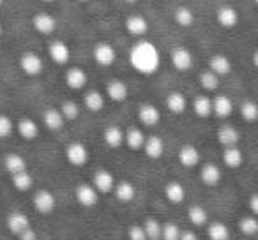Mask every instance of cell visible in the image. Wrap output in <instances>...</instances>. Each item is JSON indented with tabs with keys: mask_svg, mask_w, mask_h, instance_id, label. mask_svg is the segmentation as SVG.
Here are the masks:
<instances>
[{
	"mask_svg": "<svg viewBox=\"0 0 258 240\" xmlns=\"http://www.w3.org/2000/svg\"><path fill=\"white\" fill-rule=\"evenodd\" d=\"M216 20L223 29H233L239 23V13L232 6H221L216 13Z\"/></svg>",
	"mask_w": 258,
	"mask_h": 240,
	"instance_id": "9",
	"label": "cell"
},
{
	"mask_svg": "<svg viewBox=\"0 0 258 240\" xmlns=\"http://www.w3.org/2000/svg\"><path fill=\"white\" fill-rule=\"evenodd\" d=\"M124 141L131 150H138V148H144L145 134L142 133L140 129H137V127H131V129H127V133L124 134Z\"/></svg>",
	"mask_w": 258,
	"mask_h": 240,
	"instance_id": "26",
	"label": "cell"
},
{
	"mask_svg": "<svg viewBox=\"0 0 258 240\" xmlns=\"http://www.w3.org/2000/svg\"><path fill=\"white\" fill-rule=\"evenodd\" d=\"M18 236H20V240H37L36 231H34V229H30V228H27L25 231H22Z\"/></svg>",
	"mask_w": 258,
	"mask_h": 240,
	"instance_id": "46",
	"label": "cell"
},
{
	"mask_svg": "<svg viewBox=\"0 0 258 240\" xmlns=\"http://www.w3.org/2000/svg\"><path fill=\"white\" fill-rule=\"evenodd\" d=\"M209 69L221 78V76H226L232 72V60L225 53H216L209 58Z\"/></svg>",
	"mask_w": 258,
	"mask_h": 240,
	"instance_id": "11",
	"label": "cell"
},
{
	"mask_svg": "<svg viewBox=\"0 0 258 240\" xmlns=\"http://www.w3.org/2000/svg\"><path fill=\"white\" fill-rule=\"evenodd\" d=\"M8 228L11 233L20 235V233L25 231L27 228H30V221L25 214H22V212H13V214L8 217Z\"/></svg>",
	"mask_w": 258,
	"mask_h": 240,
	"instance_id": "16",
	"label": "cell"
},
{
	"mask_svg": "<svg viewBox=\"0 0 258 240\" xmlns=\"http://www.w3.org/2000/svg\"><path fill=\"white\" fill-rule=\"evenodd\" d=\"M89 78H87V72L82 67H69L66 71V85L73 90H82L87 85Z\"/></svg>",
	"mask_w": 258,
	"mask_h": 240,
	"instance_id": "12",
	"label": "cell"
},
{
	"mask_svg": "<svg viewBox=\"0 0 258 240\" xmlns=\"http://www.w3.org/2000/svg\"><path fill=\"white\" fill-rule=\"evenodd\" d=\"M223 161L228 168H239L242 165V152L235 147H226V150L223 152Z\"/></svg>",
	"mask_w": 258,
	"mask_h": 240,
	"instance_id": "33",
	"label": "cell"
},
{
	"mask_svg": "<svg viewBox=\"0 0 258 240\" xmlns=\"http://www.w3.org/2000/svg\"><path fill=\"white\" fill-rule=\"evenodd\" d=\"M83 103H85L87 110L97 113V111H101L104 108V96L101 92H97V90H90L83 97Z\"/></svg>",
	"mask_w": 258,
	"mask_h": 240,
	"instance_id": "29",
	"label": "cell"
},
{
	"mask_svg": "<svg viewBox=\"0 0 258 240\" xmlns=\"http://www.w3.org/2000/svg\"><path fill=\"white\" fill-rule=\"evenodd\" d=\"M2 4H4V0H0V6H2Z\"/></svg>",
	"mask_w": 258,
	"mask_h": 240,
	"instance_id": "54",
	"label": "cell"
},
{
	"mask_svg": "<svg viewBox=\"0 0 258 240\" xmlns=\"http://www.w3.org/2000/svg\"><path fill=\"white\" fill-rule=\"evenodd\" d=\"M41 2H48V4H50V2H53V0H41Z\"/></svg>",
	"mask_w": 258,
	"mask_h": 240,
	"instance_id": "52",
	"label": "cell"
},
{
	"mask_svg": "<svg viewBox=\"0 0 258 240\" xmlns=\"http://www.w3.org/2000/svg\"><path fill=\"white\" fill-rule=\"evenodd\" d=\"M166 108H168L172 113L180 115L186 111L187 108V99L182 92H170L166 97Z\"/></svg>",
	"mask_w": 258,
	"mask_h": 240,
	"instance_id": "19",
	"label": "cell"
},
{
	"mask_svg": "<svg viewBox=\"0 0 258 240\" xmlns=\"http://www.w3.org/2000/svg\"><path fill=\"white\" fill-rule=\"evenodd\" d=\"M4 166H6V170L11 173V175L20 173V172H25V170H27L25 159H23L22 155H18V154H8V155H6Z\"/></svg>",
	"mask_w": 258,
	"mask_h": 240,
	"instance_id": "30",
	"label": "cell"
},
{
	"mask_svg": "<svg viewBox=\"0 0 258 240\" xmlns=\"http://www.w3.org/2000/svg\"><path fill=\"white\" fill-rule=\"evenodd\" d=\"M66 157H68V161L71 165L83 166L87 163V159H89V150H87V147L83 143L75 141V143H71L66 148Z\"/></svg>",
	"mask_w": 258,
	"mask_h": 240,
	"instance_id": "8",
	"label": "cell"
},
{
	"mask_svg": "<svg viewBox=\"0 0 258 240\" xmlns=\"http://www.w3.org/2000/svg\"><path fill=\"white\" fill-rule=\"evenodd\" d=\"M179 240H198L197 235L193 231H182L180 233V238Z\"/></svg>",
	"mask_w": 258,
	"mask_h": 240,
	"instance_id": "48",
	"label": "cell"
},
{
	"mask_svg": "<svg viewBox=\"0 0 258 240\" xmlns=\"http://www.w3.org/2000/svg\"><path fill=\"white\" fill-rule=\"evenodd\" d=\"M240 115L246 122H254L258 120V104L254 101H244L240 104Z\"/></svg>",
	"mask_w": 258,
	"mask_h": 240,
	"instance_id": "37",
	"label": "cell"
},
{
	"mask_svg": "<svg viewBox=\"0 0 258 240\" xmlns=\"http://www.w3.org/2000/svg\"><path fill=\"white\" fill-rule=\"evenodd\" d=\"M161 236H163V240H179L180 238L179 226L173 224V222H166V224H163Z\"/></svg>",
	"mask_w": 258,
	"mask_h": 240,
	"instance_id": "43",
	"label": "cell"
},
{
	"mask_svg": "<svg viewBox=\"0 0 258 240\" xmlns=\"http://www.w3.org/2000/svg\"><path fill=\"white\" fill-rule=\"evenodd\" d=\"M115 196H117L118 201L127 203V201H131L135 196H137V191H135V187L129 182H120V184H117V187H115Z\"/></svg>",
	"mask_w": 258,
	"mask_h": 240,
	"instance_id": "35",
	"label": "cell"
},
{
	"mask_svg": "<svg viewBox=\"0 0 258 240\" xmlns=\"http://www.w3.org/2000/svg\"><path fill=\"white\" fill-rule=\"evenodd\" d=\"M48 55L57 65H66L69 62V58H71V50H69V46L64 41L55 39L48 44Z\"/></svg>",
	"mask_w": 258,
	"mask_h": 240,
	"instance_id": "6",
	"label": "cell"
},
{
	"mask_svg": "<svg viewBox=\"0 0 258 240\" xmlns=\"http://www.w3.org/2000/svg\"><path fill=\"white\" fill-rule=\"evenodd\" d=\"M76 200H78L83 207H92V205L97 203V191L94 189L92 186L82 184V186L76 187Z\"/></svg>",
	"mask_w": 258,
	"mask_h": 240,
	"instance_id": "17",
	"label": "cell"
},
{
	"mask_svg": "<svg viewBox=\"0 0 258 240\" xmlns=\"http://www.w3.org/2000/svg\"><path fill=\"white\" fill-rule=\"evenodd\" d=\"M138 118H140V122L144 124V126L147 127H154L159 124V120H161V113H159V110L154 106V104H142L140 110H138Z\"/></svg>",
	"mask_w": 258,
	"mask_h": 240,
	"instance_id": "10",
	"label": "cell"
},
{
	"mask_svg": "<svg viewBox=\"0 0 258 240\" xmlns=\"http://www.w3.org/2000/svg\"><path fill=\"white\" fill-rule=\"evenodd\" d=\"M13 129H15V126H13L11 118L8 115H0V138L11 136Z\"/></svg>",
	"mask_w": 258,
	"mask_h": 240,
	"instance_id": "44",
	"label": "cell"
},
{
	"mask_svg": "<svg viewBox=\"0 0 258 240\" xmlns=\"http://www.w3.org/2000/svg\"><path fill=\"white\" fill-rule=\"evenodd\" d=\"M124 27L129 36L133 37H144L149 32V29H151L149 22L142 15H129L124 22Z\"/></svg>",
	"mask_w": 258,
	"mask_h": 240,
	"instance_id": "7",
	"label": "cell"
},
{
	"mask_svg": "<svg viewBox=\"0 0 258 240\" xmlns=\"http://www.w3.org/2000/svg\"><path fill=\"white\" fill-rule=\"evenodd\" d=\"M179 161L186 168H193V166H197L200 163V154H198V150L193 145H184L179 152Z\"/></svg>",
	"mask_w": 258,
	"mask_h": 240,
	"instance_id": "23",
	"label": "cell"
},
{
	"mask_svg": "<svg viewBox=\"0 0 258 240\" xmlns=\"http://www.w3.org/2000/svg\"><path fill=\"white\" fill-rule=\"evenodd\" d=\"M124 2H127V4H135V2H138V0H124Z\"/></svg>",
	"mask_w": 258,
	"mask_h": 240,
	"instance_id": "50",
	"label": "cell"
},
{
	"mask_svg": "<svg viewBox=\"0 0 258 240\" xmlns=\"http://www.w3.org/2000/svg\"><path fill=\"white\" fill-rule=\"evenodd\" d=\"M144 229L147 233V240H159L161 238L163 226L161 222H158L156 219H147L144 224Z\"/></svg>",
	"mask_w": 258,
	"mask_h": 240,
	"instance_id": "39",
	"label": "cell"
},
{
	"mask_svg": "<svg viewBox=\"0 0 258 240\" xmlns=\"http://www.w3.org/2000/svg\"><path fill=\"white\" fill-rule=\"evenodd\" d=\"M106 94L111 101H115V103H122V101L127 99L129 89L122 79H110V82L106 83Z\"/></svg>",
	"mask_w": 258,
	"mask_h": 240,
	"instance_id": "13",
	"label": "cell"
},
{
	"mask_svg": "<svg viewBox=\"0 0 258 240\" xmlns=\"http://www.w3.org/2000/svg\"><path fill=\"white\" fill-rule=\"evenodd\" d=\"M254 4H256V6H258V0H254Z\"/></svg>",
	"mask_w": 258,
	"mask_h": 240,
	"instance_id": "55",
	"label": "cell"
},
{
	"mask_svg": "<svg viewBox=\"0 0 258 240\" xmlns=\"http://www.w3.org/2000/svg\"><path fill=\"white\" fill-rule=\"evenodd\" d=\"M129 64L140 74L151 76L161 65V55H159L158 48L154 46V43L140 39L129 50Z\"/></svg>",
	"mask_w": 258,
	"mask_h": 240,
	"instance_id": "1",
	"label": "cell"
},
{
	"mask_svg": "<svg viewBox=\"0 0 258 240\" xmlns=\"http://www.w3.org/2000/svg\"><path fill=\"white\" fill-rule=\"evenodd\" d=\"M78 2H89V0H78Z\"/></svg>",
	"mask_w": 258,
	"mask_h": 240,
	"instance_id": "53",
	"label": "cell"
},
{
	"mask_svg": "<svg viewBox=\"0 0 258 240\" xmlns=\"http://www.w3.org/2000/svg\"><path fill=\"white\" fill-rule=\"evenodd\" d=\"M165 194L172 203H182L184 198H186V191H184L182 184L179 182H170L165 189Z\"/></svg>",
	"mask_w": 258,
	"mask_h": 240,
	"instance_id": "32",
	"label": "cell"
},
{
	"mask_svg": "<svg viewBox=\"0 0 258 240\" xmlns=\"http://www.w3.org/2000/svg\"><path fill=\"white\" fill-rule=\"evenodd\" d=\"M187 217H189V221L193 222L195 226H204L205 222H207V212H205V208L200 207V205H193V207L189 208V212H187Z\"/></svg>",
	"mask_w": 258,
	"mask_h": 240,
	"instance_id": "38",
	"label": "cell"
},
{
	"mask_svg": "<svg viewBox=\"0 0 258 240\" xmlns=\"http://www.w3.org/2000/svg\"><path fill=\"white\" fill-rule=\"evenodd\" d=\"M249 208H251V212H253V214L258 215V194H253V196H251Z\"/></svg>",
	"mask_w": 258,
	"mask_h": 240,
	"instance_id": "47",
	"label": "cell"
},
{
	"mask_svg": "<svg viewBox=\"0 0 258 240\" xmlns=\"http://www.w3.org/2000/svg\"><path fill=\"white\" fill-rule=\"evenodd\" d=\"M34 207H36V210L41 212V214H50V212H53V208H55L53 194H51L50 191H39V193H36V196H34Z\"/></svg>",
	"mask_w": 258,
	"mask_h": 240,
	"instance_id": "14",
	"label": "cell"
},
{
	"mask_svg": "<svg viewBox=\"0 0 258 240\" xmlns=\"http://www.w3.org/2000/svg\"><path fill=\"white\" fill-rule=\"evenodd\" d=\"M103 138H104V143H106L108 147H111V148H117V147H120V145L124 143V133H122V129H120V127H117V126L106 127V129H104Z\"/></svg>",
	"mask_w": 258,
	"mask_h": 240,
	"instance_id": "25",
	"label": "cell"
},
{
	"mask_svg": "<svg viewBox=\"0 0 258 240\" xmlns=\"http://www.w3.org/2000/svg\"><path fill=\"white\" fill-rule=\"evenodd\" d=\"M251 60H253V65H254V67L258 69V48H256V50H254L253 58H251Z\"/></svg>",
	"mask_w": 258,
	"mask_h": 240,
	"instance_id": "49",
	"label": "cell"
},
{
	"mask_svg": "<svg viewBox=\"0 0 258 240\" xmlns=\"http://www.w3.org/2000/svg\"><path fill=\"white\" fill-rule=\"evenodd\" d=\"M60 113L66 120H75V118H78V115H80V106L75 103V101H66L60 108Z\"/></svg>",
	"mask_w": 258,
	"mask_h": 240,
	"instance_id": "41",
	"label": "cell"
},
{
	"mask_svg": "<svg viewBox=\"0 0 258 240\" xmlns=\"http://www.w3.org/2000/svg\"><path fill=\"white\" fill-rule=\"evenodd\" d=\"M233 111V103L228 96H218L212 99V113L219 118H228Z\"/></svg>",
	"mask_w": 258,
	"mask_h": 240,
	"instance_id": "15",
	"label": "cell"
},
{
	"mask_svg": "<svg viewBox=\"0 0 258 240\" xmlns=\"http://www.w3.org/2000/svg\"><path fill=\"white\" fill-rule=\"evenodd\" d=\"M18 133L25 140H34L39 134V127H37V124L34 122L32 118H22L18 122Z\"/></svg>",
	"mask_w": 258,
	"mask_h": 240,
	"instance_id": "28",
	"label": "cell"
},
{
	"mask_svg": "<svg viewBox=\"0 0 258 240\" xmlns=\"http://www.w3.org/2000/svg\"><path fill=\"white\" fill-rule=\"evenodd\" d=\"M13 184H15V187L18 191H29L30 187H32L34 180L27 172H20L13 175Z\"/></svg>",
	"mask_w": 258,
	"mask_h": 240,
	"instance_id": "40",
	"label": "cell"
},
{
	"mask_svg": "<svg viewBox=\"0 0 258 240\" xmlns=\"http://www.w3.org/2000/svg\"><path fill=\"white\" fill-rule=\"evenodd\" d=\"M193 110L200 118H207L212 115V99L207 96H198L193 101Z\"/></svg>",
	"mask_w": 258,
	"mask_h": 240,
	"instance_id": "27",
	"label": "cell"
},
{
	"mask_svg": "<svg viewBox=\"0 0 258 240\" xmlns=\"http://www.w3.org/2000/svg\"><path fill=\"white\" fill-rule=\"evenodd\" d=\"M218 140H219V143L225 145V147H235L240 140V134L233 126H223L221 129L218 131Z\"/></svg>",
	"mask_w": 258,
	"mask_h": 240,
	"instance_id": "21",
	"label": "cell"
},
{
	"mask_svg": "<svg viewBox=\"0 0 258 240\" xmlns=\"http://www.w3.org/2000/svg\"><path fill=\"white\" fill-rule=\"evenodd\" d=\"M198 79H200L202 89L209 90V92H214V90L219 87V76L216 74V72H212L211 69H205Z\"/></svg>",
	"mask_w": 258,
	"mask_h": 240,
	"instance_id": "34",
	"label": "cell"
},
{
	"mask_svg": "<svg viewBox=\"0 0 258 240\" xmlns=\"http://www.w3.org/2000/svg\"><path fill=\"white\" fill-rule=\"evenodd\" d=\"M200 179L202 182L205 184V186H218L219 180H221V170L218 168L216 165H204V168H202L200 172Z\"/></svg>",
	"mask_w": 258,
	"mask_h": 240,
	"instance_id": "24",
	"label": "cell"
},
{
	"mask_svg": "<svg viewBox=\"0 0 258 240\" xmlns=\"http://www.w3.org/2000/svg\"><path fill=\"white\" fill-rule=\"evenodd\" d=\"M144 150L151 159H158V157H161L163 152H165V143H163V140L159 136H149V138H145Z\"/></svg>",
	"mask_w": 258,
	"mask_h": 240,
	"instance_id": "22",
	"label": "cell"
},
{
	"mask_svg": "<svg viewBox=\"0 0 258 240\" xmlns=\"http://www.w3.org/2000/svg\"><path fill=\"white\" fill-rule=\"evenodd\" d=\"M64 120H66V118L62 117L60 110H55V108H48V110H44L43 122H44V126H46L48 129L58 131L62 126H64Z\"/></svg>",
	"mask_w": 258,
	"mask_h": 240,
	"instance_id": "20",
	"label": "cell"
},
{
	"mask_svg": "<svg viewBox=\"0 0 258 240\" xmlns=\"http://www.w3.org/2000/svg\"><path fill=\"white\" fill-rule=\"evenodd\" d=\"M20 69L25 72L27 76H39L44 69V62L34 51H25V53L20 57Z\"/></svg>",
	"mask_w": 258,
	"mask_h": 240,
	"instance_id": "2",
	"label": "cell"
},
{
	"mask_svg": "<svg viewBox=\"0 0 258 240\" xmlns=\"http://www.w3.org/2000/svg\"><path fill=\"white\" fill-rule=\"evenodd\" d=\"M2 32H4V27H2V23H0V36H2Z\"/></svg>",
	"mask_w": 258,
	"mask_h": 240,
	"instance_id": "51",
	"label": "cell"
},
{
	"mask_svg": "<svg viewBox=\"0 0 258 240\" xmlns=\"http://www.w3.org/2000/svg\"><path fill=\"white\" fill-rule=\"evenodd\" d=\"M211 240H230V229L223 222H212L207 229Z\"/></svg>",
	"mask_w": 258,
	"mask_h": 240,
	"instance_id": "36",
	"label": "cell"
},
{
	"mask_svg": "<svg viewBox=\"0 0 258 240\" xmlns=\"http://www.w3.org/2000/svg\"><path fill=\"white\" fill-rule=\"evenodd\" d=\"M173 20H175V23L179 27L186 29V27H191L195 23V13L189 8H186V6H180L173 13Z\"/></svg>",
	"mask_w": 258,
	"mask_h": 240,
	"instance_id": "31",
	"label": "cell"
},
{
	"mask_svg": "<svg viewBox=\"0 0 258 240\" xmlns=\"http://www.w3.org/2000/svg\"><path fill=\"white\" fill-rule=\"evenodd\" d=\"M32 27L41 36H51L57 29V20L50 13H36L32 18Z\"/></svg>",
	"mask_w": 258,
	"mask_h": 240,
	"instance_id": "5",
	"label": "cell"
},
{
	"mask_svg": "<svg viewBox=\"0 0 258 240\" xmlns=\"http://www.w3.org/2000/svg\"><path fill=\"white\" fill-rule=\"evenodd\" d=\"M239 228L244 235H256L258 233V221L254 217H244L239 222Z\"/></svg>",
	"mask_w": 258,
	"mask_h": 240,
	"instance_id": "42",
	"label": "cell"
},
{
	"mask_svg": "<svg viewBox=\"0 0 258 240\" xmlns=\"http://www.w3.org/2000/svg\"><path fill=\"white\" fill-rule=\"evenodd\" d=\"M170 60L177 71H189L193 67V53L186 46H175L170 51Z\"/></svg>",
	"mask_w": 258,
	"mask_h": 240,
	"instance_id": "4",
	"label": "cell"
},
{
	"mask_svg": "<svg viewBox=\"0 0 258 240\" xmlns=\"http://www.w3.org/2000/svg\"><path fill=\"white\" fill-rule=\"evenodd\" d=\"M129 240H147L144 226H131L129 228Z\"/></svg>",
	"mask_w": 258,
	"mask_h": 240,
	"instance_id": "45",
	"label": "cell"
},
{
	"mask_svg": "<svg viewBox=\"0 0 258 240\" xmlns=\"http://www.w3.org/2000/svg\"><path fill=\"white\" fill-rule=\"evenodd\" d=\"M113 186H115V179L110 172H106V170L96 172V175H94V187H96L97 191H101V193H110V191L113 189Z\"/></svg>",
	"mask_w": 258,
	"mask_h": 240,
	"instance_id": "18",
	"label": "cell"
},
{
	"mask_svg": "<svg viewBox=\"0 0 258 240\" xmlns=\"http://www.w3.org/2000/svg\"><path fill=\"white\" fill-rule=\"evenodd\" d=\"M92 57L96 64L103 65V67H110L117 60V50L110 43H97L92 50Z\"/></svg>",
	"mask_w": 258,
	"mask_h": 240,
	"instance_id": "3",
	"label": "cell"
}]
</instances>
